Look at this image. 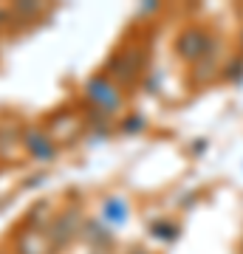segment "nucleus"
<instances>
[{
    "label": "nucleus",
    "mask_w": 243,
    "mask_h": 254,
    "mask_svg": "<svg viewBox=\"0 0 243 254\" xmlns=\"http://www.w3.org/2000/svg\"><path fill=\"white\" fill-rule=\"evenodd\" d=\"M224 71H226V73H224L226 79H238V76L243 73V57L238 60V63H229V65L224 68Z\"/></svg>",
    "instance_id": "12"
},
{
    "label": "nucleus",
    "mask_w": 243,
    "mask_h": 254,
    "mask_svg": "<svg viewBox=\"0 0 243 254\" xmlns=\"http://www.w3.org/2000/svg\"><path fill=\"white\" fill-rule=\"evenodd\" d=\"M133 254H150V252H142V249H136V252Z\"/></svg>",
    "instance_id": "15"
},
{
    "label": "nucleus",
    "mask_w": 243,
    "mask_h": 254,
    "mask_svg": "<svg viewBox=\"0 0 243 254\" xmlns=\"http://www.w3.org/2000/svg\"><path fill=\"white\" fill-rule=\"evenodd\" d=\"M80 127H82V119H77L74 113H65L63 110V113H57V116L45 125V130H48V136L60 144V141H71V138H77Z\"/></svg>",
    "instance_id": "6"
},
{
    "label": "nucleus",
    "mask_w": 243,
    "mask_h": 254,
    "mask_svg": "<svg viewBox=\"0 0 243 254\" xmlns=\"http://www.w3.org/2000/svg\"><path fill=\"white\" fill-rule=\"evenodd\" d=\"M0 155L3 158H20L23 155V130L17 125L0 127Z\"/></svg>",
    "instance_id": "8"
},
{
    "label": "nucleus",
    "mask_w": 243,
    "mask_h": 254,
    "mask_svg": "<svg viewBox=\"0 0 243 254\" xmlns=\"http://www.w3.org/2000/svg\"><path fill=\"white\" fill-rule=\"evenodd\" d=\"M241 57H243V28H241Z\"/></svg>",
    "instance_id": "14"
},
{
    "label": "nucleus",
    "mask_w": 243,
    "mask_h": 254,
    "mask_svg": "<svg viewBox=\"0 0 243 254\" xmlns=\"http://www.w3.org/2000/svg\"><path fill=\"white\" fill-rule=\"evenodd\" d=\"M9 20H11V14H9V6H0V31L9 26Z\"/></svg>",
    "instance_id": "13"
},
{
    "label": "nucleus",
    "mask_w": 243,
    "mask_h": 254,
    "mask_svg": "<svg viewBox=\"0 0 243 254\" xmlns=\"http://www.w3.org/2000/svg\"><path fill=\"white\" fill-rule=\"evenodd\" d=\"M105 76L113 79L119 88H130L139 82V76L144 73V51L142 46H125L113 51L110 60L105 63Z\"/></svg>",
    "instance_id": "2"
},
{
    "label": "nucleus",
    "mask_w": 243,
    "mask_h": 254,
    "mask_svg": "<svg viewBox=\"0 0 243 254\" xmlns=\"http://www.w3.org/2000/svg\"><path fill=\"white\" fill-rule=\"evenodd\" d=\"M51 243L45 237V229H26L14 243V254H48Z\"/></svg>",
    "instance_id": "7"
},
{
    "label": "nucleus",
    "mask_w": 243,
    "mask_h": 254,
    "mask_svg": "<svg viewBox=\"0 0 243 254\" xmlns=\"http://www.w3.org/2000/svg\"><path fill=\"white\" fill-rule=\"evenodd\" d=\"M45 11L43 3H11L9 6V14L14 23H31L34 17H40Z\"/></svg>",
    "instance_id": "11"
},
{
    "label": "nucleus",
    "mask_w": 243,
    "mask_h": 254,
    "mask_svg": "<svg viewBox=\"0 0 243 254\" xmlns=\"http://www.w3.org/2000/svg\"><path fill=\"white\" fill-rule=\"evenodd\" d=\"M218 51H221V46H218L212 54H207L204 60H198V63H195V71H192V82H195V85H207V82L212 79L218 71H221V63H218Z\"/></svg>",
    "instance_id": "10"
},
{
    "label": "nucleus",
    "mask_w": 243,
    "mask_h": 254,
    "mask_svg": "<svg viewBox=\"0 0 243 254\" xmlns=\"http://www.w3.org/2000/svg\"><path fill=\"white\" fill-rule=\"evenodd\" d=\"M23 153H28L40 164H48V161H57L60 144L48 136L45 127H26L23 130Z\"/></svg>",
    "instance_id": "4"
},
{
    "label": "nucleus",
    "mask_w": 243,
    "mask_h": 254,
    "mask_svg": "<svg viewBox=\"0 0 243 254\" xmlns=\"http://www.w3.org/2000/svg\"><path fill=\"white\" fill-rule=\"evenodd\" d=\"M127 215H130V206H127L125 198H108L105 203H102V218H105V223L108 226H119V223H125Z\"/></svg>",
    "instance_id": "9"
},
{
    "label": "nucleus",
    "mask_w": 243,
    "mask_h": 254,
    "mask_svg": "<svg viewBox=\"0 0 243 254\" xmlns=\"http://www.w3.org/2000/svg\"><path fill=\"white\" fill-rule=\"evenodd\" d=\"M218 46H221V43H218L215 37L209 34V28H204V26L184 28V31L178 34V40H175V51H178V57H184V60H189V63L204 60V57L212 54Z\"/></svg>",
    "instance_id": "3"
},
{
    "label": "nucleus",
    "mask_w": 243,
    "mask_h": 254,
    "mask_svg": "<svg viewBox=\"0 0 243 254\" xmlns=\"http://www.w3.org/2000/svg\"><path fill=\"white\" fill-rule=\"evenodd\" d=\"M82 218H80V209H65V212H60V215H54V218L48 220V226H45V237H48V243H51V249L54 246H65L68 240H74V237L82 232Z\"/></svg>",
    "instance_id": "5"
},
{
    "label": "nucleus",
    "mask_w": 243,
    "mask_h": 254,
    "mask_svg": "<svg viewBox=\"0 0 243 254\" xmlns=\"http://www.w3.org/2000/svg\"><path fill=\"white\" fill-rule=\"evenodd\" d=\"M85 102H88L93 110H99L102 116L116 119L119 113H125V93L113 79H108L105 73H93L88 82H85Z\"/></svg>",
    "instance_id": "1"
}]
</instances>
